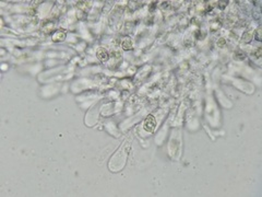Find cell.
Instances as JSON below:
<instances>
[{"label":"cell","instance_id":"6da1fadb","mask_svg":"<svg viewBox=\"0 0 262 197\" xmlns=\"http://www.w3.org/2000/svg\"><path fill=\"white\" fill-rule=\"evenodd\" d=\"M156 127V119L153 115H149L143 123V128L147 133H153Z\"/></svg>","mask_w":262,"mask_h":197},{"label":"cell","instance_id":"7a4b0ae2","mask_svg":"<svg viewBox=\"0 0 262 197\" xmlns=\"http://www.w3.org/2000/svg\"><path fill=\"white\" fill-rule=\"evenodd\" d=\"M96 57L100 60V62H106L109 58V54L104 47H99L96 50Z\"/></svg>","mask_w":262,"mask_h":197},{"label":"cell","instance_id":"3957f363","mask_svg":"<svg viewBox=\"0 0 262 197\" xmlns=\"http://www.w3.org/2000/svg\"><path fill=\"white\" fill-rule=\"evenodd\" d=\"M132 45H133V42L130 37H123L120 42V47L125 49V50H130L132 48Z\"/></svg>","mask_w":262,"mask_h":197},{"label":"cell","instance_id":"277c9868","mask_svg":"<svg viewBox=\"0 0 262 197\" xmlns=\"http://www.w3.org/2000/svg\"><path fill=\"white\" fill-rule=\"evenodd\" d=\"M66 38V33L64 31H57L53 35V42L58 43V42H62Z\"/></svg>","mask_w":262,"mask_h":197},{"label":"cell","instance_id":"5b68a950","mask_svg":"<svg viewBox=\"0 0 262 197\" xmlns=\"http://www.w3.org/2000/svg\"><path fill=\"white\" fill-rule=\"evenodd\" d=\"M252 55H253L254 57H257V58H260L261 55H262V49H261V47H258L254 51H252Z\"/></svg>","mask_w":262,"mask_h":197},{"label":"cell","instance_id":"8992f818","mask_svg":"<svg viewBox=\"0 0 262 197\" xmlns=\"http://www.w3.org/2000/svg\"><path fill=\"white\" fill-rule=\"evenodd\" d=\"M235 58L236 59H245L246 54H244L242 51H236L235 53Z\"/></svg>","mask_w":262,"mask_h":197},{"label":"cell","instance_id":"52a82bcc","mask_svg":"<svg viewBox=\"0 0 262 197\" xmlns=\"http://www.w3.org/2000/svg\"><path fill=\"white\" fill-rule=\"evenodd\" d=\"M252 36H253V33L252 32H246L244 34V37H242V38H244L245 41H250V39L252 38Z\"/></svg>","mask_w":262,"mask_h":197},{"label":"cell","instance_id":"ba28073f","mask_svg":"<svg viewBox=\"0 0 262 197\" xmlns=\"http://www.w3.org/2000/svg\"><path fill=\"white\" fill-rule=\"evenodd\" d=\"M217 45L219 46V47H224L225 46V38H221L218 42H217Z\"/></svg>","mask_w":262,"mask_h":197},{"label":"cell","instance_id":"9c48e42d","mask_svg":"<svg viewBox=\"0 0 262 197\" xmlns=\"http://www.w3.org/2000/svg\"><path fill=\"white\" fill-rule=\"evenodd\" d=\"M257 39L258 41H261V29H258L257 30V35H256Z\"/></svg>","mask_w":262,"mask_h":197}]
</instances>
